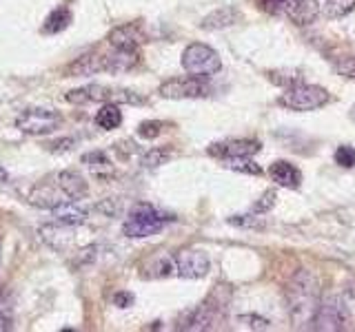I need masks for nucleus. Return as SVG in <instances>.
Masks as SVG:
<instances>
[{"label":"nucleus","instance_id":"f257e3e1","mask_svg":"<svg viewBox=\"0 0 355 332\" xmlns=\"http://www.w3.org/2000/svg\"><path fill=\"white\" fill-rule=\"evenodd\" d=\"M287 299H289V315L295 321V326L313 324L315 313L320 308V286L311 273L302 270V273H298L291 279Z\"/></svg>","mask_w":355,"mask_h":332},{"label":"nucleus","instance_id":"f03ea898","mask_svg":"<svg viewBox=\"0 0 355 332\" xmlns=\"http://www.w3.org/2000/svg\"><path fill=\"white\" fill-rule=\"evenodd\" d=\"M175 217H171L164 210H158L151 204H138L131 208V213L127 215L125 224H122V233L131 239H140V237H151L155 233L173 221Z\"/></svg>","mask_w":355,"mask_h":332},{"label":"nucleus","instance_id":"7ed1b4c3","mask_svg":"<svg viewBox=\"0 0 355 332\" xmlns=\"http://www.w3.org/2000/svg\"><path fill=\"white\" fill-rule=\"evenodd\" d=\"M182 67L189 76L195 78H211L220 71V56L213 52L211 47L193 43L182 52Z\"/></svg>","mask_w":355,"mask_h":332},{"label":"nucleus","instance_id":"20e7f679","mask_svg":"<svg viewBox=\"0 0 355 332\" xmlns=\"http://www.w3.org/2000/svg\"><path fill=\"white\" fill-rule=\"evenodd\" d=\"M229 299H231V293H229V290H224V286L215 288L213 293L206 297L204 304L195 310V315L191 317V321L184 328H189V330H211V328H215V324L222 321V317L226 313Z\"/></svg>","mask_w":355,"mask_h":332},{"label":"nucleus","instance_id":"39448f33","mask_svg":"<svg viewBox=\"0 0 355 332\" xmlns=\"http://www.w3.org/2000/svg\"><path fill=\"white\" fill-rule=\"evenodd\" d=\"M61 124H63V115L58 111H49V109H27L16 120L18 131H23L25 135L54 133L56 129H61Z\"/></svg>","mask_w":355,"mask_h":332},{"label":"nucleus","instance_id":"423d86ee","mask_svg":"<svg viewBox=\"0 0 355 332\" xmlns=\"http://www.w3.org/2000/svg\"><path fill=\"white\" fill-rule=\"evenodd\" d=\"M329 102V93L315 85H295L280 98V104L291 111H315Z\"/></svg>","mask_w":355,"mask_h":332},{"label":"nucleus","instance_id":"0eeeda50","mask_svg":"<svg viewBox=\"0 0 355 332\" xmlns=\"http://www.w3.org/2000/svg\"><path fill=\"white\" fill-rule=\"evenodd\" d=\"M349 321V310L340 297H329L320 301V308L315 313L313 328L315 330H342Z\"/></svg>","mask_w":355,"mask_h":332},{"label":"nucleus","instance_id":"6e6552de","mask_svg":"<svg viewBox=\"0 0 355 332\" xmlns=\"http://www.w3.org/2000/svg\"><path fill=\"white\" fill-rule=\"evenodd\" d=\"M158 93L166 100H189V98H204L209 93V87H206L200 78H173L166 80L164 85H160Z\"/></svg>","mask_w":355,"mask_h":332},{"label":"nucleus","instance_id":"1a4fd4ad","mask_svg":"<svg viewBox=\"0 0 355 332\" xmlns=\"http://www.w3.org/2000/svg\"><path fill=\"white\" fill-rule=\"evenodd\" d=\"M173 264H175L178 277L198 279V277H204L206 270H209V257H206L202 250L186 248V250H180V253L175 255Z\"/></svg>","mask_w":355,"mask_h":332},{"label":"nucleus","instance_id":"9d476101","mask_svg":"<svg viewBox=\"0 0 355 332\" xmlns=\"http://www.w3.org/2000/svg\"><path fill=\"white\" fill-rule=\"evenodd\" d=\"M260 144L253 140H231V142L213 144L209 148V153L222 159H233V157H251L253 153H258Z\"/></svg>","mask_w":355,"mask_h":332},{"label":"nucleus","instance_id":"9b49d317","mask_svg":"<svg viewBox=\"0 0 355 332\" xmlns=\"http://www.w3.org/2000/svg\"><path fill=\"white\" fill-rule=\"evenodd\" d=\"M56 184L61 188V193H65L69 199H74V202H80L89 193L85 177L80 173H76V170H61V173L56 175Z\"/></svg>","mask_w":355,"mask_h":332},{"label":"nucleus","instance_id":"f8f14e48","mask_svg":"<svg viewBox=\"0 0 355 332\" xmlns=\"http://www.w3.org/2000/svg\"><path fill=\"white\" fill-rule=\"evenodd\" d=\"M140 63L138 52H125V49H114V54L103 56V71L109 74H127Z\"/></svg>","mask_w":355,"mask_h":332},{"label":"nucleus","instance_id":"ddd939ff","mask_svg":"<svg viewBox=\"0 0 355 332\" xmlns=\"http://www.w3.org/2000/svg\"><path fill=\"white\" fill-rule=\"evenodd\" d=\"M111 96H114L111 89L100 87V85H89V87L69 91L65 100L72 104H87V102H107V100H111Z\"/></svg>","mask_w":355,"mask_h":332},{"label":"nucleus","instance_id":"4468645a","mask_svg":"<svg viewBox=\"0 0 355 332\" xmlns=\"http://www.w3.org/2000/svg\"><path fill=\"white\" fill-rule=\"evenodd\" d=\"M287 16L295 25H311L320 16L318 0H291L287 7Z\"/></svg>","mask_w":355,"mask_h":332},{"label":"nucleus","instance_id":"2eb2a0df","mask_svg":"<svg viewBox=\"0 0 355 332\" xmlns=\"http://www.w3.org/2000/svg\"><path fill=\"white\" fill-rule=\"evenodd\" d=\"M142 43V34L138 32L133 25H122L116 27L109 34V45L114 49H125V52H136L138 45Z\"/></svg>","mask_w":355,"mask_h":332},{"label":"nucleus","instance_id":"dca6fc26","mask_svg":"<svg viewBox=\"0 0 355 332\" xmlns=\"http://www.w3.org/2000/svg\"><path fill=\"white\" fill-rule=\"evenodd\" d=\"M269 175H271V179H273L275 184H278V186H284V188H298L300 182H302L300 170L295 168L293 164L284 162V159H280V162L271 164Z\"/></svg>","mask_w":355,"mask_h":332},{"label":"nucleus","instance_id":"f3484780","mask_svg":"<svg viewBox=\"0 0 355 332\" xmlns=\"http://www.w3.org/2000/svg\"><path fill=\"white\" fill-rule=\"evenodd\" d=\"M54 219L58 221V224H65V226H80L87 221V210L80 208L76 202H63L58 204L54 210H52Z\"/></svg>","mask_w":355,"mask_h":332},{"label":"nucleus","instance_id":"a211bd4d","mask_svg":"<svg viewBox=\"0 0 355 332\" xmlns=\"http://www.w3.org/2000/svg\"><path fill=\"white\" fill-rule=\"evenodd\" d=\"M83 164L89 168V173L96 175V177H111L114 175V164L109 162V157L103 151H92V153H85L83 155Z\"/></svg>","mask_w":355,"mask_h":332},{"label":"nucleus","instance_id":"6ab92c4d","mask_svg":"<svg viewBox=\"0 0 355 332\" xmlns=\"http://www.w3.org/2000/svg\"><path fill=\"white\" fill-rule=\"evenodd\" d=\"M238 20V12L233 7H222L218 12H213L211 16H206L200 27L206 29V32H213V29H222V27H229Z\"/></svg>","mask_w":355,"mask_h":332},{"label":"nucleus","instance_id":"aec40b11","mask_svg":"<svg viewBox=\"0 0 355 332\" xmlns=\"http://www.w3.org/2000/svg\"><path fill=\"white\" fill-rule=\"evenodd\" d=\"M69 25H72V12L67 7H58L56 12L47 16L43 25V34H61Z\"/></svg>","mask_w":355,"mask_h":332},{"label":"nucleus","instance_id":"412c9836","mask_svg":"<svg viewBox=\"0 0 355 332\" xmlns=\"http://www.w3.org/2000/svg\"><path fill=\"white\" fill-rule=\"evenodd\" d=\"M96 124L100 126V129H107V131L118 129V126L122 124V111H120V107L107 102V104L96 113Z\"/></svg>","mask_w":355,"mask_h":332},{"label":"nucleus","instance_id":"4be33fe9","mask_svg":"<svg viewBox=\"0 0 355 332\" xmlns=\"http://www.w3.org/2000/svg\"><path fill=\"white\" fill-rule=\"evenodd\" d=\"M96 71H103V56L89 54V56L78 58L76 63L69 67V74H74V76H89Z\"/></svg>","mask_w":355,"mask_h":332},{"label":"nucleus","instance_id":"5701e85b","mask_svg":"<svg viewBox=\"0 0 355 332\" xmlns=\"http://www.w3.org/2000/svg\"><path fill=\"white\" fill-rule=\"evenodd\" d=\"M324 12H327L329 18H344L355 12V0H327Z\"/></svg>","mask_w":355,"mask_h":332},{"label":"nucleus","instance_id":"b1692460","mask_svg":"<svg viewBox=\"0 0 355 332\" xmlns=\"http://www.w3.org/2000/svg\"><path fill=\"white\" fill-rule=\"evenodd\" d=\"M14 328V306L9 297L0 293V332H7Z\"/></svg>","mask_w":355,"mask_h":332},{"label":"nucleus","instance_id":"393cba45","mask_svg":"<svg viewBox=\"0 0 355 332\" xmlns=\"http://www.w3.org/2000/svg\"><path fill=\"white\" fill-rule=\"evenodd\" d=\"M226 166L233 168V170H242V173H249V175H260L262 170L260 166L251 162L249 157H233V159H226Z\"/></svg>","mask_w":355,"mask_h":332},{"label":"nucleus","instance_id":"a878e982","mask_svg":"<svg viewBox=\"0 0 355 332\" xmlns=\"http://www.w3.org/2000/svg\"><path fill=\"white\" fill-rule=\"evenodd\" d=\"M166 159H169V151H164V148H151L149 153L142 157V166L144 168H155V166L164 164Z\"/></svg>","mask_w":355,"mask_h":332},{"label":"nucleus","instance_id":"bb28decb","mask_svg":"<svg viewBox=\"0 0 355 332\" xmlns=\"http://www.w3.org/2000/svg\"><path fill=\"white\" fill-rule=\"evenodd\" d=\"M335 162L344 168H353L355 166V148L353 146H340L335 151Z\"/></svg>","mask_w":355,"mask_h":332},{"label":"nucleus","instance_id":"cd10ccee","mask_svg":"<svg viewBox=\"0 0 355 332\" xmlns=\"http://www.w3.org/2000/svg\"><path fill=\"white\" fill-rule=\"evenodd\" d=\"M162 133V124L160 122H142L138 126V135L144 137V140H153Z\"/></svg>","mask_w":355,"mask_h":332},{"label":"nucleus","instance_id":"c85d7f7f","mask_svg":"<svg viewBox=\"0 0 355 332\" xmlns=\"http://www.w3.org/2000/svg\"><path fill=\"white\" fill-rule=\"evenodd\" d=\"M229 221L235 226H244V228H264V221L258 219L255 215H238V217H231Z\"/></svg>","mask_w":355,"mask_h":332},{"label":"nucleus","instance_id":"c756f323","mask_svg":"<svg viewBox=\"0 0 355 332\" xmlns=\"http://www.w3.org/2000/svg\"><path fill=\"white\" fill-rule=\"evenodd\" d=\"M335 71H338L340 76H347V78L355 80V56L340 60V63L335 65Z\"/></svg>","mask_w":355,"mask_h":332},{"label":"nucleus","instance_id":"7c9ffc66","mask_svg":"<svg viewBox=\"0 0 355 332\" xmlns=\"http://www.w3.org/2000/svg\"><path fill=\"white\" fill-rule=\"evenodd\" d=\"M273 204H275V193H271V190H266V193L262 195L260 202L253 206V210H255V213H260V210H269Z\"/></svg>","mask_w":355,"mask_h":332},{"label":"nucleus","instance_id":"2f4dec72","mask_svg":"<svg viewBox=\"0 0 355 332\" xmlns=\"http://www.w3.org/2000/svg\"><path fill=\"white\" fill-rule=\"evenodd\" d=\"M114 304H116L118 308H129V306L133 304V295H129V293H118V295L114 297Z\"/></svg>","mask_w":355,"mask_h":332},{"label":"nucleus","instance_id":"473e14b6","mask_svg":"<svg viewBox=\"0 0 355 332\" xmlns=\"http://www.w3.org/2000/svg\"><path fill=\"white\" fill-rule=\"evenodd\" d=\"M284 3H287V0H258V5L264 9V12H278V7Z\"/></svg>","mask_w":355,"mask_h":332},{"label":"nucleus","instance_id":"72a5a7b5","mask_svg":"<svg viewBox=\"0 0 355 332\" xmlns=\"http://www.w3.org/2000/svg\"><path fill=\"white\" fill-rule=\"evenodd\" d=\"M242 319H249L251 321V324H246L249 328H258V330H266V328H269V324H266L264 319H258V317H242Z\"/></svg>","mask_w":355,"mask_h":332},{"label":"nucleus","instance_id":"f704fd0d","mask_svg":"<svg viewBox=\"0 0 355 332\" xmlns=\"http://www.w3.org/2000/svg\"><path fill=\"white\" fill-rule=\"evenodd\" d=\"M7 177H9V175H7V170H5L3 166H0V184H5V182H7Z\"/></svg>","mask_w":355,"mask_h":332},{"label":"nucleus","instance_id":"c9c22d12","mask_svg":"<svg viewBox=\"0 0 355 332\" xmlns=\"http://www.w3.org/2000/svg\"><path fill=\"white\" fill-rule=\"evenodd\" d=\"M351 118H353V120H355V107H353V109H351Z\"/></svg>","mask_w":355,"mask_h":332}]
</instances>
